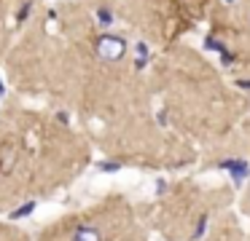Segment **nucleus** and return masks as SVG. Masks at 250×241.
Listing matches in <instances>:
<instances>
[{"label": "nucleus", "mask_w": 250, "mask_h": 241, "mask_svg": "<svg viewBox=\"0 0 250 241\" xmlns=\"http://www.w3.org/2000/svg\"><path fill=\"white\" fill-rule=\"evenodd\" d=\"M94 51H97V56L103 59V62H121V59L126 56V51H129V46H126V40L121 35L103 32V35L97 37V43H94Z\"/></svg>", "instance_id": "nucleus-1"}, {"label": "nucleus", "mask_w": 250, "mask_h": 241, "mask_svg": "<svg viewBox=\"0 0 250 241\" xmlns=\"http://www.w3.org/2000/svg\"><path fill=\"white\" fill-rule=\"evenodd\" d=\"M221 169L229 171L234 185L242 187V182L250 177V161L248 158H226V161H221Z\"/></svg>", "instance_id": "nucleus-2"}, {"label": "nucleus", "mask_w": 250, "mask_h": 241, "mask_svg": "<svg viewBox=\"0 0 250 241\" xmlns=\"http://www.w3.org/2000/svg\"><path fill=\"white\" fill-rule=\"evenodd\" d=\"M70 241H103V233H100L97 225H78V228L73 230Z\"/></svg>", "instance_id": "nucleus-3"}, {"label": "nucleus", "mask_w": 250, "mask_h": 241, "mask_svg": "<svg viewBox=\"0 0 250 241\" xmlns=\"http://www.w3.org/2000/svg\"><path fill=\"white\" fill-rule=\"evenodd\" d=\"M148 62H151V48H148L146 40H137L135 43V70L143 73L148 67Z\"/></svg>", "instance_id": "nucleus-4"}, {"label": "nucleus", "mask_w": 250, "mask_h": 241, "mask_svg": "<svg viewBox=\"0 0 250 241\" xmlns=\"http://www.w3.org/2000/svg\"><path fill=\"white\" fill-rule=\"evenodd\" d=\"M35 206H38V201H24V204H19V206L14 209L11 214H8V220H11V222H19V220L30 217V214L35 212Z\"/></svg>", "instance_id": "nucleus-5"}, {"label": "nucleus", "mask_w": 250, "mask_h": 241, "mask_svg": "<svg viewBox=\"0 0 250 241\" xmlns=\"http://www.w3.org/2000/svg\"><path fill=\"white\" fill-rule=\"evenodd\" d=\"M97 24L103 27V30L113 27V11H110L108 5H97Z\"/></svg>", "instance_id": "nucleus-6"}, {"label": "nucleus", "mask_w": 250, "mask_h": 241, "mask_svg": "<svg viewBox=\"0 0 250 241\" xmlns=\"http://www.w3.org/2000/svg\"><path fill=\"white\" fill-rule=\"evenodd\" d=\"M205 48H207V51H215L218 56H221V54L226 51L229 46H226V43H223V40H218L215 35H207V37H205Z\"/></svg>", "instance_id": "nucleus-7"}, {"label": "nucleus", "mask_w": 250, "mask_h": 241, "mask_svg": "<svg viewBox=\"0 0 250 241\" xmlns=\"http://www.w3.org/2000/svg\"><path fill=\"white\" fill-rule=\"evenodd\" d=\"M207 214H202L199 217V222H196V228H194V233H191V241H199V239H205V233H207Z\"/></svg>", "instance_id": "nucleus-8"}, {"label": "nucleus", "mask_w": 250, "mask_h": 241, "mask_svg": "<svg viewBox=\"0 0 250 241\" xmlns=\"http://www.w3.org/2000/svg\"><path fill=\"white\" fill-rule=\"evenodd\" d=\"M97 169L105 174H116V171H121V164L119 161H97Z\"/></svg>", "instance_id": "nucleus-9"}, {"label": "nucleus", "mask_w": 250, "mask_h": 241, "mask_svg": "<svg viewBox=\"0 0 250 241\" xmlns=\"http://www.w3.org/2000/svg\"><path fill=\"white\" fill-rule=\"evenodd\" d=\"M33 14V0H27V3H22V8H19V14H17V24H22L27 16Z\"/></svg>", "instance_id": "nucleus-10"}, {"label": "nucleus", "mask_w": 250, "mask_h": 241, "mask_svg": "<svg viewBox=\"0 0 250 241\" xmlns=\"http://www.w3.org/2000/svg\"><path fill=\"white\" fill-rule=\"evenodd\" d=\"M234 62H237V54H234L231 48H226V51L221 54V64H226V67H229V64H234Z\"/></svg>", "instance_id": "nucleus-11"}, {"label": "nucleus", "mask_w": 250, "mask_h": 241, "mask_svg": "<svg viewBox=\"0 0 250 241\" xmlns=\"http://www.w3.org/2000/svg\"><path fill=\"white\" fill-rule=\"evenodd\" d=\"M237 89H242V91H250V78H239V80H237Z\"/></svg>", "instance_id": "nucleus-12"}, {"label": "nucleus", "mask_w": 250, "mask_h": 241, "mask_svg": "<svg viewBox=\"0 0 250 241\" xmlns=\"http://www.w3.org/2000/svg\"><path fill=\"white\" fill-rule=\"evenodd\" d=\"M156 193H159V196H162V193H167V182H164V180L156 182Z\"/></svg>", "instance_id": "nucleus-13"}, {"label": "nucleus", "mask_w": 250, "mask_h": 241, "mask_svg": "<svg viewBox=\"0 0 250 241\" xmlns=\"http://www.w3.org/2000/svg\"><path fill=\"white\" fill-rule=\"evenodd\" d=\"M57 118H60V121H62V123H70V115H67V112H65V110H60V112H57Z\"/></svg>", "instance_id": "nucleus-14"}, {"label": "nucleus", "mask_w": 250, "mask_h": 241, "mask_svg": "<svg viewBox=\"0 0 250 241\" xmlns=\"http://www.w3.org/2000/svg\"><path fill=\"white\" fill-rule=\"evenodd\" d=\"M159 123H162V126H167V123H169V121H167V112H164V110L159 112Z\"/></svg>", "instance_id": "nucleus-15"}, {"label": "nucleus", "mask_w": 250, "mask_h": 241, "mask_svg": "<svg viewBox=\"0 0 250 241\" xmlns=\"http://www.w3.org/2000/svg\"><path fill=\"white\" fill-rule=\"evenodd\" d=\"M3 96H6V83L0 80V99H3Z\"/></svg>", "instance_id": "nucleus-16"}, {"label": "nucleus", "mask_w": 250, "mask_h": 241, "mask_svg": "<svg viewBox=\"0 0 250 241\" xmlns=\"http://www.w3.org/2000/svg\"><path fill=\"white\" fill-rule=\"evenodd\" d=\"M223 3H234V0H223Z\"/></svg>", "instance_id": "nucleus-17"}]
</instances>
